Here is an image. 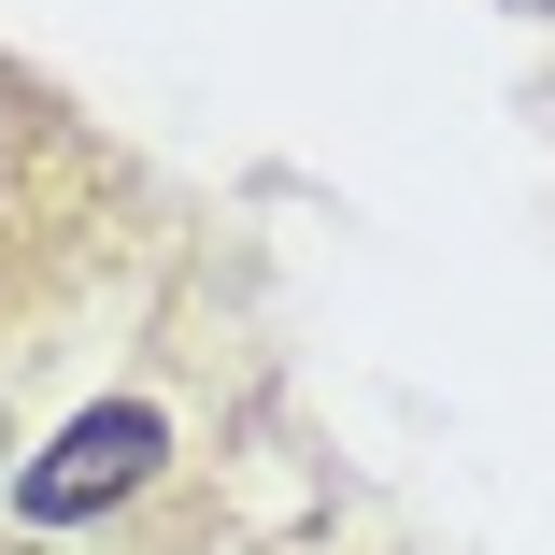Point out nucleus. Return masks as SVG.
Here are the masks:
<instances>
[{"mask_svg": "<svg viewBox=\"0 0 555 555\" xmlns=\"http://www.w3.org/2000/svg\"><path fill=\"white\" fill-rule=\"evenodd\" d=\"M527 15H555V0H527Z\"/></svg>", "mask_w": 555, "mask_h": 555, "instance_id": "obj_2", "label": "nucleus"}, {"mask_svg": "<svg viewBox=\"0 0 555 555\" xmlns=\"http://www.w3.org/2000/svg\"><path fill=\"white\" fill-rule=\"evenodd\" d=\"M157 456H171V427H157L143 399H115V413H72V427H57V456L15 470V499H29V527H86L100 499H129Z\"/></svg>", "mask_w": 555, "mask_h": 555, "instance_id": "obj_1", "label": "nucleus"}]
</instances>
